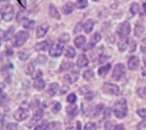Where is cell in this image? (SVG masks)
Masks as SVG:
<instances>
[{"label":"cell","mask_w":146,"mask_h":130,"mask_svg":"<svg viewBox=\"0 0 146 130\" xmlns=\"http://www.w3.org/2000/svg\"><path fill=\"white\" fill-rule=\"evenodd\" d=\"M102 89H103L104 92H106V94H109V95L117 96V95H119V92H120L119 87L113 83H105Z\"/></svg>","instance_id":"ba28073f"},{"label":"cell","mask_w":146,"mask_h":130,"mask_svg":"<svg viewBox=\"0 0 146 130\" xmlns=\"http://www.w3.org/2000/svg\"><path fill=\"white\" fill-rule=\"evenodd\" d=\"M43 114H44V111L42 109H37L35 112V114L33 115L32 118H31V120L29 121V123H28V125L27 127H32L33 125H35V124L39 121V120H41L42 119V117H43Z\"/></svg>","instance_id":"9c48e42d"},{"label":"cell","mask_w":146,"mask_h":130,"mask_svg":"<svg viewBox=\"0 0 146 130\" xmlns=\"http://www.w3.org/2000/svg\"><path fill=\"white\" fill-rule=\"evenodd\" d=\"M114 130H125V126H123V124H119V125L115 126Z\"/></svg>","instance_id":"816d5d0a"},{"label":"cell","mask_w":146,"mask_h":130,"mask_svg":"<svg viewBox=\"0 0 146 130\" xmlns=\"http://www.w3.org/2000/svg\"><path fill=\"white\" fill-rule=\"evenodd\" d=\"M46 61H47V58H46L45 55H39L37 57V61L39 63H41V64L45 63Z\"/></svg>","instance_id":"f6af8a7d"},{"label":"cell","mask_w":146,"mask_h":130,"mask_svg":"<svg viewBox=\"0 0 146 130\" xmlns=\"http://www.w3.org/2000/svg\"><path fill=\"white\" fill-rule=\"evenodd\" d=\"M146 127V120H143V121H142V122H140L138 125H137V128L138 129H140V128H143V127Z\"/></svg>","instance_id":"f907efd6"},{"label":"cell","mask_w":146,"mask_h":130,"mask_svg":"<svg viewBox=\"0 0 146 130\" xmlns=\"http://www.w3.org/2000/svg\"><path fill=\"white\" fill-rule=\"evenodd\" d=\"M137 114L139 117H141L143 118H146V109L143 108V109H139L137 110Z\"/></svg>","instance_id":"ee69618b"},{"label":"cell","mask_w":146,"mask_h":130,"mask_svg":"<svg viewBox=\"0 0 146 130\" xmlns=\"http://www.w3.org/2000/svg\"><path fill=\"white\" fill-rule=\"evenodd\" d=\"M144 33V26L141 24H138L134 27V35L136 37H141Z\"/></svg>","instance_id":"603a6c76"},{"label":"cell","mask_w":146,"mask_h":130,"mask_svg":"<svg viewBox=\"0 0 146 130\" xmlns=\"http://www.w3.org/2000/svg\"><path fill=\"white\" fill-rule=\"evenodd\" d=\"M111 115V109L109 108H106L104 110V117L105 118H108Z\"/></svg>","instance_id":"7dc6e473"},{"label":"cell","mask_w":146,"mask_h":130,"mask_svg":"<svg viewBox=\"0 0 146 130\" xmlns=\"http://www.w3.org/2000/svg\"><path fill=\"white\" fill-rule=\"evenodd\" d=\"M125 67L123 63H117L114 70H113V73H112V79L116 81H120L121 79L125 76Z\"/></svg>","instance_id":"277c9868"},{"label":"cell","mask_w":146,"mask_h":130,"mask_svg":"<svg viewBox=\"0 0 146 130\" xmlns=\"http://www.w3.org/2000/svg\"><path fill=\"white\" fill-rule=\"evenodd\" d=\"M72 67H73V63H70V61H63V63H61L60 69V71H69Z\"/></svg>","instance_id":"f546056e"},{"label":"cell","mask_w":146,"mask_h":130,"mask_svg":"<svg viewBox=\"0 0 146 130\" xmlns=\"http://www.w3.org/2000/svg\"><path fill=\"white\" fill-rule=\"evenodd\" d=\"M110 69H111V64H110V63L106 64V65H105V66H102V67L99 68V69H98V75L102 76V77H103V76H106V75L109 72Z\"/></svg>","instance_id":"d4e9b609"},{"label":"cell","mask_w":146,"mask_h":130,"mask_svg":"<svg viewBox=\"0 0 146 130\" xmlns=\"http://www.w3.org/2000/svg\"><path fill=\"white\" fill-rule=\"evenodd\" d=\"M14 32H15V27H14V26L10 27L7 31H5V32L4 33V36H3V38L5 39V41L10 40V39L12 38L13 35H14Z\"/></svg>","instance_id":"4316f807"},{"label":"cell","mask_w":146,"mask_h":130,"mask_svg":"<svg viewBox=\"0 0 146 130\" xmlns=\"http://www.w3.org/2000/svg\"><path fill=\"white\" fill-rule=\"evenodd\" d=\"M75 54H76V52H75V50H74V48H73V47L68 46L65 49L64 55L66 56L67 58H74Z\"/></svg>","instance_id":"484cf974"},{"label":"cell","mask_w":146,"mask_h":130,"mask_svg":"<svg viewBox=\"0 0 146 130\" xmlns=\"http://www.w3.org/2000/svg\"><path fill=\"white\" fill-rule=\"evenodd\" d=\"M88 64V59L87 58V56L85 54H80L78 56V58L77 60V66L80 68L86 67Z\"/></svg>","instance_id":"2e32d148"},{"label":"cell","mask_w":146,"mask_h":130,"mask_svg":"<svg viewBox=\"0 0 146 130\" xmlns=\"http://www.w3.org/2000/svg\"><path fill=\"white\" fill-rule=\"evenodd\" d=\"M101 108H104V106L102 105V104H100V105H98V106H97L96 107V109H95V110H96V113L95 114H99V112H100V110H101Z\"/></svg>","instance_id":"f5cc1de1"},{"label":"cell","mask_w":146,"mask_h":130,"mask_svg":"<svg viewBox=\"0 0 146 130\" xmlns=\"http://www.w3.org/2000/svg\"><path fill=\"white\" fill-rule=\"evenodd\" d=\"M63 48H64V44L60 42L57 43H53L49 50V54L50 56H52V57H59L62 53Z\"/></svg>","instance_id":"8992f818"},{"label":"cell","mask_w":146,"mask_h":130,"mask_svg":"<svg viewBox=\"0 0 146 130\" xmlns=\"http://www.w3.org/2000/svg\"><path fill=\"white\" fill-rule=\"evenodd\" d=\"M76 130H81V122H80V121H78V122H77Z\"/></svg>","instance_id":"9f6ffc18"},{"label":"cell","mask_w":146,"mask_h":130,"mask_svg":"<svg viewBox=\"0 0 146 130\" xmlns=\"http://www.w3.org/2000/svg\"><path fill=\"white\" fill-rule=\"evenodd\" d=\"M29 38V33L25 31H19L16 35L14 36L13 43L15 47H19L23 45Z\"/></svg>","instance_id":"3957f363"},{"label":"cell","mask_w":146,"mask_h":130,"mask_svg":"<svg viewBox=\"0 0 146 130\" xmlns=\"http://www.w3.org/2000/svg\"><path fill=\"white\" fill-rule=\"evenodd\" d=\"M85 98L88 100H91L94 98V93L93 92H88V93H86L85 94Z\"/></svg>","instance_id":"681fc988"},{"label":"cell","mask_w":146,"mask_h":130,"mask_svg":"<svg viewBox=\"0 0 146 130\" xmlns=\"http://www.w3.org/2000/svg\"><path fill=\"white\" fill-rule=\"evenodd\" d=\"M50 46V43L48 41H42L41 43H37L35 46V49L37 52H40V51H43V52H45V51L48 50Z\"/></svg>","instance_id":"d6986e66"},{"label":"cell","mask_w":146,"mask_h":130,"mask_svg":"<svg viewBox=\"0 0 146 130\" xmlns=\"http://www.w3.org/2000/svg\"><path fill=\"white\" fill-rule=\"evenodd\" d=\"M13 116L16 121H23L29 116V109L26 108H19L14 112Z\"/></svg>","instance_id":"52a82bcc"},{"label":"cell","mask_w":146,"mask_h":130,"mask_svg":"<svg viewBox=\"0 0 146 130\" xmlns=\"http://www.w3.org/2000/svg\"><path fill=\"white\" fill-rule=\"evenodd\" d=\"M7 130H18V125L15 123H9L7 127Z\"/></svg>","instance_id":"7bdbcfd3"},{"label":"cell","mask_w":146,"mask_h":130,"mask_svg":"<svg viewBox=\"0 0 146 130\" xmlns=\"http://www.w3.org/2000/svg\"><path fill=\"white\" fill-rule=\"evenodd\" d=\"M94 28V21L92 19H88L85 24L83 25V29L85 31L86 33H91V31L93 30Z\"/></svg>","instance_id":"ffe728a7"},{"label":"cell","mask_w":146,"mask_h":130,"mask_svg":"<svg viewBox=\"0 0 146 130\" xmlns=\"http://www.w3.org/2000/svg\"><path fill=\"white\" fill-rule=\"evenodd\" d=\"M33 88L37 90H42L45 88V81L42 77L35 79V81H33Z\"/></svg>","instance_id":"9a60e30c"},{"label":"cell","mask_w":146,"mask_h":130,"mask_svg":"<svg viewBox=\"0 0 146 130\" xmlns=\"http://www.w3.org/2000/svg\"><path fill=\"white\" fill-rule=\"evenodd\" d=\"M7 53H8V55H12V54H13V51L7 50Z\"/></svg>","instance_id":"91938a15"},{"label":"cell","mask_w":146,"mask_h":130,"mask_svg":"<svg viewBox=\"0 0 146 130\" xmlns=\"http://www.w3.org/2000/svg\"><path fill=\"white\" fill-rule=\"evenodd\" d=\"M48 30H49V25L48 24H42L41 25H39L36 29V37L42 38L43 36H45Z\"/></svg>","instance_id":"8fae6325"},{"label":"cell","mask_w":146,"mask_h":130,"mask_svg":"<svg viewBox=\"0 0 146 130\" xmlns=\"http://www.w3.org/2000/svg\"><path fill=\"white\" fill-rule=\"evenodd\" d=\"M88 5V2L87 0H78L75 3V7L78 9H83V8H86Z\"/></svg>","instance_id":"f1b7e54d"},{"label":"cell","mask_w":146,"mask_h":130,"mask_svg":"<svg viewBox=\"0 0 146 130\" xmlns=\"http://www.w3.org/2000/svg\"><path fill=\"white\" fill-rule=\"evenodd\" d=\"M31 55V53L29 52L28 50H24L22 51V52L19 53V59L22 60V61H26L28 58H29V56Z\"/></svg>","instance_id":"1f68e13d"},{"label":"cell","mask_w":146,"mask_h":130,"mask_svg":"<svg viewBox=\"0 0 146 130\" xmlns=\"http://www.w3.org/2000/svg\"><path fill=\"white\" fill-rule=\"evenodd\" d=\"M127 65H128V69L129 70H136L137 68L139 67L140 65V59L137 56H131L130 58L128 60V63H127Z\"/></svg>","instance_id":"30bf717a"},{"label":"cell","mask_w":146,"mask_h":130,"mask_svg":"<svg viewBox=\"0 0 146 130\" xmlns=\"http://www.w3.org/2000/svg\"><path fill=\"white\" fill-rule=\"evenodd\" d=\"M127 101L125 99L117 100L113 107V112L117 118H123L127 115Z\"/></svg>","instance_id":"6da1fadb"},{"label":"cell","mask_w":146,"mask_h":130,"mask_svg":"<svg viewBox=\"0 0 146 130\" xmlns=\"http://www.w3.org/2000/svg\"><path fill=\"white\" fill-rule=\"evenodd\" d=\"M66 130H75V128H74V127H68Z\"/></svg>","instance_id":"6125c7cd"},{"label":"cell","mask_w":146,"mask_h":130,"mask_svg":"<svg viewBox=\"0 0 146 130\" xmlns=\"http://www.w3.org/2000/svg\"><path fill=\"white\" fill-rule=\"evenodd\" d=\"M77 100V96L75 93H70L68 95V97H67V101H68L69 103H71V104H74Z\"/></svg>","instance_id":"8d00e7d4"},{"label":"cell","mask_w":146,"mask_h":130,"mask_svg":"<svg viewBox=\"0 0 146 130\" xmlns=\"http://www.w3.org/2000/svg\"><path fill=\"white\" fill-rule=\"evenodd\" d=\"M96 124L93 123V122H89V123H87L85 127H84V130H96Z\"/></svg>","instance_id":"ab89813d"},{"label":"cell","mask_w":146,"mask_h":130,"mask_svg":"<svg viewBox=\"0 0 146 130\" xmlns=\"http://www.w3.org/2000/svg\"><path fill=\"white\" fill-rule=\"evenodd\" d=\"M130 10H131V13L133 15H136L139 10H140V7H139V4L138 3H133L131 7H130Z\"/></svg>","instance_id":"e575fe53"},{"label":"cell","mask_w":146,"mask_h":130,"mask_svg":"<svg viewBox=\"0 0 146 130\" xmlns=\"http://www.w3.org/2000/svg\"><path fill=\"white\" fill-rule=\"evenodd\" d=\"M61 129V124L59 121H53L50 123L49 130H60Z\"/></svg>","instance_id":"4dcf8cb0"},{"label":"cell","mask_w":146,"mask_h":130,"mask_svg":"<svg viewBox=\"0 0 146 130\" xmlns=\"http://www.w3.org/2000/svg\"><path fill=\"white\" fill-rule=\"evenodd\" d=\"M35 22L33 20H28L24 25V27L26 28V29H32V28L33 27V25H35Z\"/></svg>","instance_id":"b9f144b4"},{"label":"cell","mask_w":146,"mask_h":130,"mask_svg":"<svg viewBox=\"0 0 146 130\" xmlns=\"http://www.w3.org/2000/svg\"><path fill=\"white\" fill-rule=\"evenodd\" d=\"M59 90V84L58 83H52L50 85V87L48 88V90H47V93L50 96V97H53L55 94H57Z\"/></svg>","instance_id":"44dd1931"},{"label":"cell","mask_w":146,"mask_h":130,"mask_svg":"<svg viewBox=\"0 0 146 130\" xmlns=\"http://www.w3.org/2000/svg\"><path fill=\"white\" fill-rule=\"evenodd\" d=\"M143 15H146V3H143Z\"/></svg>","instance_id":"680465c9"},{"label":"cell","mask_w":146,"mask_h":130,"mask_svg":"<svg viewBox=\"0 0 146 130\" xmlns=\"http://www.w3.org/2000/svg\"><path fill=\"white\" fill-rule=\"evenodd\" d=\"M129 44V39L128 38H123L118 43V49L120 52H125V51L127 49Z\"/></svg>","instance_id":"7402d4cb"},{"label":"cell","mask_w":146,"mask_h":130,"mask_svg":"<svg viewBox=\"0 0 146 130\" xmlns=\"http://www.w3.org/2000/svg\"><path fill=\"white\" fill-rule=\"evenodd\" d=\"M59 41L60 43H67L69 41H70V35H68V33H63L62 35H60V37L59 38Z\"/></svg>","instance_id":"d590c367"},{"label":"cell","mask_w":146,"mask_h":130,"mask_svg":"<svg viewBox=\"0 0 146 130\" xmlns=\"http://www.w3.org/2000/svg\"><path fill=\"white\" fill-rule=\"evenodd\" d=\"M130 32H131V25L129 24V22H127V21L123 22L122 24H120L118 26H117L116 33L122 39L126 38L127 35L130 33Z\"/></svg>","instance_id":"5b68a950"},{"label":"cell","mask_w":146,"mask_h":130,"mask_svg":"<svg viewBox=\"0 0 146 130\" xmlns=\"http://www.w3.org/2000/svg\"><path fill=\"white\" fill-rule=\"evenodd\" d=\"M110 57L108 55H106V54H102V55H100L99 56V58H98V61H99V63H104L106 61H108Z\"/></svg>","instance_id":"bcb514c9"},{"label":"cell","mask_w":146,"mask_h":130,"mask_svg":"<svg viewBox=\"0 0 146 130\" xmlns=\"http://www.w3.org/2000/svg\"><path fill=\"white\" fill-rule=\"evenodd\" d=\"M49 14L50 15L52 16V18L54 19H57V20H60V15L59 13V11L57 10V8L55 7V5L50 4V7H49Z\"/></svg>","instance_id":"e0dca14e"},{"label":"cell","mask_w":146,"mask_h":130,"mask_svg":"<svg viewBox=\"0 0 146 130\" xmlns=\"http://www.w3.org/2000/svg\"><path fill=\"white\" fill-rule=\"evenodd\" d=\"M135 49H136V43H134V42H133L132 43V48L130 49V51H129V52L133 53V52H134V51H135Z\"/></svg>","instance_id":"11a10c76"},{"label":"cell","mask_w":146,"mask_h":130,"mask_svg":"<svg viewBox=\"0 0 146 130\" xmlns=\"http://www.w3.org/2000/svg\"><path fill=\"white\" fill-rule=\"evenodd\" d=\"M143 63H144V65L146 66V55H144V57H143Z\"/></svg>","instance_id":"94428289"},{"label":"cell","mask_w":146,"mask_h":130,"mask_svg":"<svg viewBox=\"0 0 146 130\" xmlns=\"http://www.w3.org/2000/svg\"><path fill=\"white\" fill-rule=\"evenodd\" d=\"M26 18H27V15L24 12V11H20V12H18V15H17V21L18 22H23Z\"/></svg>","instance_id":"74e56055"},{"label":"cell","mask_w":146,"mask_h":130,"mask_svg":"<svg viewBox=\"0 0 146 130\" xmlns=\"http://www.w3.org/2000/svg\"><path fill=\"white\" fill-rule=\"evenodd\" d=\"M60 109H61V105H60V102H55V103L53 104V106H52V110L53 113H58V112L60 110Z\"/></svg>","instance_id":"60d3db41"},{"label":"cell","mask_w":146,"mask_h":130,"mask_svg":"<svg viewBox=\"0 0 146 130\" xmlns=\"http://www.w3.org/2000/svg\"><path fill=\"white\" fill-rule=\"evenodd\" d=\"M137 93H138V95H139L141 98L145 99V98H146V88H144V87L139 88V89H137Z\"/></svg>","instance_id":"f35d334b"},{"label":"cell","mask_w":146,"mask_h":130,"mask_svg":"<svg viewBox=\"0 0 146 130\" xmlns=\"http://www.w3.org/2000/svg\"><path fill=\"white\" fill-rule=\"evenodd\" d=\"M75 7V5L72 2H67L63 5V7H61V11L64 15H70L73 12Z\"/></svg>","instance_id":"5bb4252c"},{"label":"cell","mask_w":146,"mask_h":130,"mask_svg":"<svg viewBox=\"0 0 146 130\" xmlns=\"http://www.w3.org/2000/svg\"><path fill=\"white\" fill-rule=\"evenodd\" d=\"M141 52L142 53H146V42H144L141 45Z\"/></svg>","instance_id":"db71d44e"},{"label":"cell","mask_w":146,"mask_h":130,"mask_svg":"<svg viewBox=\"0 0 146 130\" xmlns=\"http://www.w3.org/2000/svg\"><path fill=\"white\" fill-rule=\"evenodd\" d=\"M87 39L84 35H78L74 39V44L77 48H81L86 44Z\"/></svg>","instance_id":"ac0fdd59"},{"label":"cell","mask_w":146,"mask_h":130,"mask_svg":"<svg viewBox=\"0 0 146 130\" xmlns=\"http://www.w3.org/2000/svg\"><path fill=\"white\" fill-rule=\"evenodd\" d=\"M50 127V124L48 121L44 120L42 123H40L39 125L36 126V127L35 128V130H48Z\"/></svg>","instance_id":"83f0119b"},{"label":"cell","mask_w":146,"mask_h":130,"mask_svg":"<svg viewBox=\"0 0 146 130\" xmlns=\"http://www.w3.org/2000/svg\"><path fill=\"white\" fill-rule=\"evenodd\" d=\"M142 74H143V76L146 75V66H145V65L143 67V69H142Z\"/></svg>","instance_id":"6f0895ef"},{"label":"cell","mask_w":146,"mask_h":130,"mask_svg":"<svg viewBox=\"0 0 146 130\" xmlns=\"http://www.w3.org/2000/svg\"><path fill=\"white\" fill-rule=\"evenodd\" d=\"M66 112L67 114L70 117H75L78 114V107L75 105H71L66 108Z\"/></svg>","instance_id":"cb8c5ba5"},{"label":"cell","mask_w":146,"mask_h":130,"mask_svg":"<svg viewBox=\"0 0 146 130\" xmlns=\"http://www.w3.org/2000/svg\"><path fill=\"white\" fill-rule=\"evenodd\" d=\"M101 38H102V37H101V35H100L98 32L95 33L94 35L91 36V38H90V41H89V44H88V46L87 49L93 48L95 45H96L101 40Z\"/></svg>","instance_id":"4fadbf2b"},{"label":"cell","mask_w":146,"mask_h":130,"mask_svg":"<svg viewBox=\"0 0 146 130\" xmlns=\"http://www.w3.org/2000/svg\"><path fill=\"white\" fill-rule=\"evenodd\" d=\"M113 128V123L108 121V122H106L105 124V130H112Z\"/></svg>","instance_id":"c3c4849f"},{"label":"cell","mask_w":146,"mask_h":130,"mask_svg":"<svg viewBox=\"0 0 146 130\" xmlns=\"http://www.w3.org/2000/svg\"><path fill=\"white\" fill-rule=\"evenodd\" d=\"M78 77H80V72L78 71H72V72L68 73V74H66L64 78L70 84H73L78 80Z\"/></svg>","instance_id":"7c38bea8"},{"label":"cell","mask_w":146,"mask_h":130,"mask_svg":"<svg viewBox=\"0 0 146 130\" xmlns=\"http://www.w3.org/2000/svg\"><path fill=\"white\" fill-rule=\"evenodd\" d=\"M83 78L85 79L86 81H90L92 78H94V72L92 70H87L84 71L83 73Z\"/></svg>","instance_id":"d6a6232c"},{"label":"cell","mask_w":146,"mask_h":130,"mask_svg":"<svg viewBox=\"0 0 146 130\" xmlns=\"http://www.w3.org/2000/svg\"><path fill=\"white\" fill-rule=\"evenodd\" d=\"M15 10L14 7L10 4H7L1 8V17L5 22H10L14 17Z\"/></svg>","instance_id":"7a4b0ae2"},{"label":"cell","mask_w":146,"mask_h":130,"mask_svg":"<svg viewBox=\"0 0 146 130\" xmlns=\"http://www.w3.org/2000/svg\"><path fill=\"white\" fill-rule=\"evenodd\" d=\"M35 61H33L29 64H28L25 73H27V74H32L33 72L35 73Z\"/></svg>","instance_id":"836d02e7"}]
</instances>
